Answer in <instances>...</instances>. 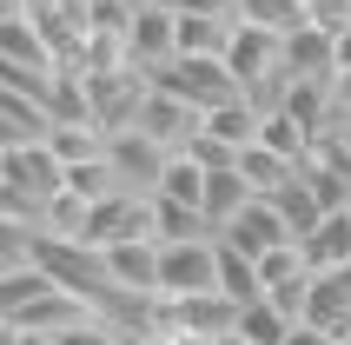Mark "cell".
<instances>
[{"instance_id": "obj_1", "label": "cell", "mask_w": 351, "mask_h": 345, "mask_svg": "<svg viewBox=\"0 0 351 345\" xmlns=\"http://www.w3.org/2000/svg\"><path fill=\"white\" fill-rule=\"evenodd\" d=\"M219 292V239H159V299Z\"/></svg>"}, {"instance_id": "obj_2", "label": "cell", "mask_w": 351, "mask_h": 345, "mask_svg": "<svg viewBox=\"0 0 351 345\" xmlns=\"http://www.w3.org/2000/svg\"><path fill=\"white\" fill-rule=\"evenodd\" d=\"M133 239H159L153 232V192H106L93 212H86V246L106 252V246H133Z\"/></svg>"}, {"instance_id": "obj_3", "label": "cell", "mask_w": 351, "mask_h": 345, "mask_svg": "<svg viewBox=\"0 0 351 345\" xmlns=\"http://www.w3.org/2000/svg\"><path fill=\"white\" fill-rule=\"evenodd\" d=\"M153 87H166V93L193 100L199 113H213V107H226V100H245V87L232 80V67L226 60H166L153 74Z\"/></svg>"}, {"instance_id": "obj_4", "label": "cell", "mask_w": 351, "mask_h": 345, "mask_svg": "<svg viewBox=\"0 0 351 345\" xmlns=\"http://www.w3.org/2000/svg\"><path fill=\"white\" fill-rule=\"evenodd\" d=\"M166 146L159 140H146L139 126H119V133H106V166H113V179L126 192H153L159 186V172H166Z\"/></svg>"}, {"instance_id": "obj_5", "label": "cell", "mask_w": 351, "mask_h": 345, "mask_svg": "<svg viewBox=\"0 0 351 345\" xmlns=\"http://www.w3.org/2000/svg\"><path fill=\"white\" fill-rule=\"evenodd\" d=\"M86 319H99L80 292L53 286V292H40V299H27V306L7 312V332H47V339H66V332H80Z\"/></svg>"}, {"instance_id": "obj_6", "label": "cell", "mask_w": 351, "mask_h": 345, "mask_svg": "<svg viewBox=\"0 0 351 345\" xmlns=\"http://www.w3.org/2000/svg\"><path fill=\"white\" fill-rule=\"evenodd\" d=\"M133 126H139L146 140H159L166 153H186V146H193V133L206 126V113H199L193 100H179V93H166V87H153Z\"/></svg>"}, {"instance_id": "obj_7", "label": "cell", "mask_w": 351, "mask_h": 345, "mask_svg": "<svg viewBox=\"0 0 351 345\" xmlns=\"http://www.w3.org/2000/svg\"><path fill=\"white\" fill-rule=\"evenodd\" d=\"M126 54L146 74H159L166 60H179V14L173 7H139L133 27H126Z\"/></svg>"}, {"instance_id": "obj_8", "label": "cell", "mask_w": 351, "mask_h": 345, "mask_svg": "<svg viewBox=\"0 0 351 345\" xmlns=\"http://www.w3.org/2000/svg\"><path fill=\"white\" fill-rule=\"evenodd\" d=\"M0 54H7V67H34V74H53V67H66V60H60V47L47 40V27H40L34 14H20V7H7Z\"/></svg>"}, {"instance_id": "obj_9", "label": "cell", "mask_w": 351, "mask_h": 345, "mask_svg": "<svg viewBox=\"0 0 351 345\" xmlns=\"http://www.w3.org/2000/svg\"><path fill=\"white\" fill-rule=\"evenodd\" d=\"M285 74L292 80H318V87H338V34L298 27V34L285 40Z\"/></svg>"}, {"instance_id": "obj_10", "label": "cell", "mask_w": 351, "mask_h": 345, "mask_svg": "<svg viewBox=\"0 0 351 345\" xmlns=\"http://www.w3.org/2000/svg\"><path fill=\"white\" fill-rule=\"evenodd\" d=\"M219 239H232L239 252H252V259H265V252L292 246V226L278 219V206H272V199H252V206L239 212V219H232L226 232H219Z\"/></svg>"}, {"instance_id": "obj_11", "label": "cell", "mask_w": 351, "mask_h": 345, "mask_svg": "<svg viewBox=\"0 0 351 345\" xmlns=\"http://www.w3.org/2000/svg\"><path fill=\"white\" fill-rule=\"evenodd\" d=\"M99 259H106V279H113V286H126V292H146V299H159V239L106 246Z\"/></svg>"}, {"instance_id": "obj_12", "label": "cell", "mask_w": 351, "mask_h": 345, "mask_svg": "<svg viewBox=\"0 0 351 345\" xmlns=\"http://www.w3.org/2000/svg\"><path fill=\"white\" fill-rule=\"evenodd\" d=\"M305 326H318V332H332V339H345L351 332V292H345V279L338 272H312V292H305V312H298Z\"/></svg>"}, {"instance_id": "obj_13", "label": "cell", "mask_w": 351, "mask_h": 345, "mask_svg": "<svg viewBox=\"0 0 351 345\" xmlns=\"http://www.w3.org/2000/svg\"><path fill=\"white\" fill-rule=\"evenodd\" d=\"M298 246H305L312 272H338V266L351 259V212H325V219H318V226L305 232Z\"/></svg>"}, {"instance_id": "obj_14", "label": "cell", "mask_w": 351, "mask_h": 345, "mask_svg": "<svg viewBox=\"0 0 351 345\" xmlns=\"http://www.w3.org/2000/svg\"><path fill=\"white\" fill-rule=\"evenodd\" d=\"M219 292H226L232 306H258V299H265L258 259H252V252H239L232 239H219Z\"/></svg>"}, {"instance_id": "obj_15", "label": "cell", "mask_w": 351, "mask_h": 345, "mask_svg": "<svg viewBox=\"0 0 351 345\" xmlns=\"http://www.w3.org/2000/svg\"><path fill=\"white\" fill-rule=\"evenodd\" d=\"M258 192L245 186V172L239 166H226V172H206V219H213V232H226L239 219V212L252 206Z\"/></svg>"}, {"instance_id": "obj_16", "label": "cell", "mask_w": 351, "mask_h": 345, "mask_svg": "<svg viewBox=\"0 0 351 345\" xmlns=\"http://www.w3.org/2000/svg\"><path fill=\"white\" fill-rule=\"evenodd\" d=\"M239 172H245V186L258 192V199H272V192H285L298 179V159H285V153H272V146H245V153H239Z\"/></svg>"}, {"instance_id": "obj_17", "label": "cell", "mask_w": 351, "mask_h": 345, "mask_svg": "<svg viewBox=\"0 0 351 345\" xmlns=\"http://www.w3.org/2000/svg\"><path fill=\"white\" fill-rule=\"evenodd\" d=\"M258 120H265V113H258L252 100H226V107H213V113H206V133L226 140L232 153H245V146L258 140Z\"/></svg>"}, {"instance_id": "obj_18", "label": "cell", "mask_w": 351, "mask_h": 345, "mask_svg": "<svg viewBox=\"0 0 351 345\" xmlns=\"http://www.w3.org/2000/svg\"><path fill=\"white\" fill-rule=\"evenodd\" d=\"M153 199H179V206L206 212V166H199L193 153H173L166 172H159V186H153Z\"/></svg>"}, {"instance_id": "obj_19", "label": "cell", "mask_w": 351, "mask_h": 345, "mask_svg": "<svg viewBox=\"0 0 351 345\" xmlns=\"http://www.w3.org/2000/svg\"><path fill=\"white\" fill-rule=\"evenodd\" d=\"M239 20H252V27H265V34L292 40L298 27H312V7H305V0H239Z\"/></svg>"}, {"instance_id": "obj_20", "label": "cell", "mask_w": 351, "mask_h": 345, "mask_svg": "<svg viewBox=\"0 0 351 345\" xmlns=\"http://www.w3.org/2000/svg\"><path fill=\"white\" fill-rule=\"evenodd\" d=\"M153 232L173 246V239H219L213 232V219L199 206H179V199H153Z\"/></svg>"}, {"instance_id": "obj_21", "label": "cell", "mask_w": 351, "mask_h": 345, "mask_svg": "<svg viewBox=\"0 0 351 345\" xmlns=\"http://www.w3.org/2000/svg\"><path fill=\"white\" fill-rule=\"evenodd\" d=\"M292 326H298V319L285 306H272V299H258V306L239 312V339H245V345H285Z\"/></svg>"}, {"instance_id": "obj_22", "label": "cell", "mask_w": 351, "mask_h": 345, "mask_svg": "<svg viewBox=\"0 0 351 345\" xmlns=\"http://www.w3.org/2000/svg\"><path fill=\"white\" fill-rule=\"evenodd\" d=\"M272 206H278V219L292 226V239H305V232H312L318 219H325V199H318V192L305 186V179H292L285 192H272Z\"/></svg>"}, {"instance_id": "obj_23", "label": "cell", "mask_w": 351, "mask_h": 345, "mask_svg": "<svg viewBox=\"0 0 351 345\" xmlns=\"http://www.w3.org/2000/svg\"><path fill=\"white\" fill-rule=\"evenodd\" d=\"M66 192H73V199H86V206H99L106 192H119L106 153H99V159H73V166H66Z\"/></svg>"}, {"instance_id": "obj_24", "label": "cell", "mask_w": 351, "mask_h": 345, "mask_svg": "<svg viewBox=\"0 0 351 345\" xmlns=\"http://www.w3.org/2000/svg\"><path fill=\"white\" fill-rule=\"evenodd\" d=\"M285 345H332V332H318V326H305V319H298V326H292V339H285Z\"/></svg>"}, {"instance_id": "obj_25", "label": "cell", "mask_w": 351, "mask_h": 345, "mask_svg": "<svg viewBox=\"0 0 351 345\" xmlns=\"http://www.w3.org/2000/svg\"><path fill=\"white\" fill-rule=\"evenodd\" d=\"M7 345H60V339H47V332H7Z\"/></svg>"}, {"instance_id": "obj_26", "label": "cell", "mask_w": 351, "mask_h": 345, "mask_svg": "<svg viewBox=\"0 0 351 345\" xmlns=\"http://www.w3.org/2000/svg\"><path fill=\"white\" fill-rule=\"evenodd\" d=\"M199 345H245L239 332H219V339H199Z\"/></svg>"}, {"instance_id": "obj_27", "label": "cell", "mask_w": 351, "mask_h": 345, "mask_svg": "<svg viewBox=\"0 0 351 345\" xmlns=\"http://www.w3.org/2000/svg\"><path fill=\"white\" fill-rule=\"evenodd\" d=\"M345 140H351V113H345Z\"/></svg>"}, {"instance_id": "obj_28", "label": "cell", "mask_w": 351, "mask_h": 345, "mask_svg": "<svg viewBox=\"0 0 351 345\" xmlns=\"http://www.w3.org/2000/svg\"><path fill=\"white\" fill-rule=\"evenodd\" d=\"M332 345H351V339H332Z\"/></svg>"}, {"instance_id": "obj_29", "label": "cell", "mask_w": 351, "mask_h": 345, "mask_svg": "<svg viewBox=\"0 0 351 345\" xmlns=\"http://www.w3.org/2000/svg\"><path fill=\"white\" fill-rule=\"evenodd\" d=\"M345 339H351V332H345Z\"/></svg>"}, {"instance_id": "obj_30", "label": "cell", "mask_w": 351, "mask_h": 345, "mask_svg": "<svg viewBox=\"0 0 351 345\" xmlns=\"http://www.w3.org/2000/svg\"><path fill=\"white\" fill-rule=\"evenodd\" d=\"M345 212H351V206H345Z\"/></svg>"}]
</instances>
